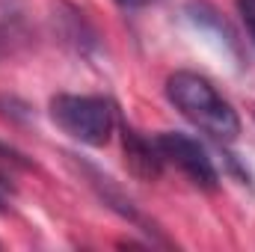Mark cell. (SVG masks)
<instances>
[{
  "label": "cell",
  "instance_id": "30bf717a",
  "mask_svg": "<svg viewBox=\"0 0 255 252\" xmlns=\"http://www.w3.org/2000/svg\"><path fill=\"white\" fill-rule=\"evenodd\" d=\"M12 196H15V187L0 175V211H6V208H9V199H12Z\"/></svg>",
  "mask_w": 255,
  "mask_h": 252
},
{
  "label": "cell",
  "instance_id": "277c9868",
  "mask_svg": "<svg viewBox=\"0 0 255 252\" xmlns=\"http://www.w3.org/2000/svg\"><path fill=\"white\" fill-rule=\"evenodd\" d=\"M122 145H125L128 169H130L136 178H142V181H157V178H160L166 160H163V154H160L154 136H142L139 130L125 127V130H122Z\"/></svg>",
  "mask_w": 255,
  "mask_h": 252
},
{
  "label": "cell",
  "instance_id": "7a4b0ae2",
  "mask_svg": "<svg viewBox=\"0 0 255 252\" xmlns=\"http://www.w3.org/2000/svg\"><path fill=\"white\" fill-rule=\"evenodd\" d=\"M51 119L71 139L98 148L116 130V104L104 95H54Z\"/></svg>",
  "mask_w": 255,
  "mask_h": 252
},
{
  "label": "cell",
  "instance_id": "ba28073f",
  "mask_svg": "<svg viewBox=\"0 0 255 252\" xmlns=\"http://www.w3.org/2000/svg\"><path fill=\"white\" fill-rule=\"evenodd\" d=\"M0 166H21V169H27V166H30V160H27L21 151H15L12 145L0 142Z\"/></svg>",
  "mask_w": 255,
  "mask_h": 252
},
{
  "label": "cell",
  "instance_id": "8992f818",
  "mask_svg": "<svg viewBox=\"0 0 255 252\" xmlns=\"http://www.w3.org/2000/svg\"><path fill=\"white\" fill-rule=\"evenodd\" d=\"M83 172L92 178L89 184L98 190V196L104 199V205H110V208H113L119 217H125V220H130V223H136V226H145V220L139 217V211L133 208V202H130L125 193L113 184V178H110V175H101V172H98L95 166H89V163H83Z\"/></svg>",
  "mask_w": 255,
  "mask_h": 252
},
{
  "label": "cell",
  "instance_id": "52a82bcc",
  "mask_svg": "<svg viewBox=\"0 0 255 252\" xmlns=\"http://www.w3.org/2000/svg\"><path fill=\"white\" fill-rule=\"evenodd\" d=\"M57 21L63 24V27H60V33L65 36V42H68L77 54H89V51L98 45V42H95V39H98V36H95V30L86 24V18H83L74 6H65V3H63V6H60Z\"/></svg>",
  "mask_w": 255,
  "mask_h": 252
},
{
  "label": "cell",
  "instance_id": "9c48e42d",
  "mask_svg": "<svg viewBox=\"0 0 255 252\" xmlns=\"http://www.w3.org/2000/svg\"><path fill=\"white\" fill-rule=\"evenodd\" d=\"M238 12L244 15V24H247L250 36L255 39V0H238Z\"/></svg>",
  "mask_w": 255,
  "mask_h": 252
},
{
  "label": "cell",
  "instance_id": "5b68a950",
  "mask_svg": "<svg viewBox=\"0 0 255 252\" xmlns=\"http://www.w3.org/2000/svg\"><path fill=\"white\" fill-rule=\"evenodd\" d=\"M27 21L15 0H0V60L18 54L21 45H27Z\"/></svg>",
  "mask_w": 255,
  "mask_h": 252
},
{
  "label": "cell",
  "instance_id": "3957f363",
  "mask_svg": "<svg viewBox=\"0 0 255 252\" xmlns=\"http://www.w3.org/2000/svg\"><path fill=\"white\" fill-rule=\"evenodd\" d=\"M154 142H157L163 160L172 163V166H178L196 187L214 190L220 184V172H217L208 148L199 139H193V136L181 133V130H160L154 136Z\"/></svg>",
  "mask_w": 255,
  "mask_h": 252
},
{
  "label": "cell",
  "instance_id": "6da1fadb",
  "mask_svg": "<svg viewBox=\"0 0 255 252\" xmlns=\"http://www.w3.org/2000/svg\"><path fill=\"white\" fill-rule=\"evenodd\" d=\"M166 98L169 104L202 133L220 139V142H235L241 133V116L235 107L217 92V86L196 74V71H175L166 77Z\"/></svg>",
  "mask_w": 255,
  "mask_h": 252
},
{
  "label": "cell",
  "instance_id": "8fae6325",
  "mask_svg": "<svg viewBox=\"0 0 255 252\" xmlns=\"http://www.w3.org/2000/svg\"><path fill=\"white\" fill-rule=\"evenodd\" d=\"M119 6H125V9H142V6H151V3H157V0H116Z\"/></svg>",
  "mask_w": 255,
  "mask_h": 252
}]
</instances>
